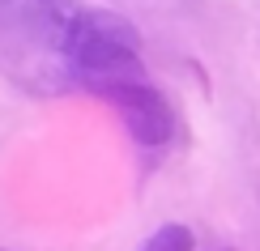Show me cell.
<instances>
[{
  "label": "cell",
  "mask_w": 260,
  "mask_h": 251,
  "mask_svg": "<svg viewBox=\"0 0 260 251\" xmlns=\"http://www.w3.org/2000/svg\"><path fill=\"white\" fill-rule=\"evenodd\" d=\"M81 0H0V56L30 85H69L64 47Z\"/></svg>",
  "instance_id": "1"
},
{
  "label": "cell",
  "mask_w": 260,
  "mask_h": 251,
  "mask_svg": "<svg viewBox=\"0 0 260 251\" xmlns=\"http://www.w3.org/2000/svg\"><path fill=\"white\" fill-rule=\"evenodd\" d=\"M64 73H69V85H81L90 94L128 77H145L141 34L120 13L81 9L77 26L69 34V47H64Z\"/></svg>",
  "instance_id": "2"
},
{
  "label": "cell",
  "mask_w": 260,
  "mask_h": 251,
  "mask_svg": "<svg viewBox=\"0 0 260 251\" xmlns=\"http://www.w3.org/2000/svg\"><path fill=\"white\" fill-rule=\"evenodd\" d=\"M99 98L120 115V124L128 128V136L141 149H167L175 140V111H171L167 94L158 90L149 77H128L99 90Z\"/></svg>",
  "instance_id": "3"
},
{
  "label": "cell",
  "mask_w": 260,
  "mask_h": 251,
  "mask_svg": "<svg viewBox=\"0 0 260 251\" xmlns=\"http://www.w3.org/2000/svg\"><path fill=\"white\" fill-rule=\"evenodd\" d=\"M0 251H5V247H0Z\"/></svg>",
  "instance_id": "4"
}]
</instances>
